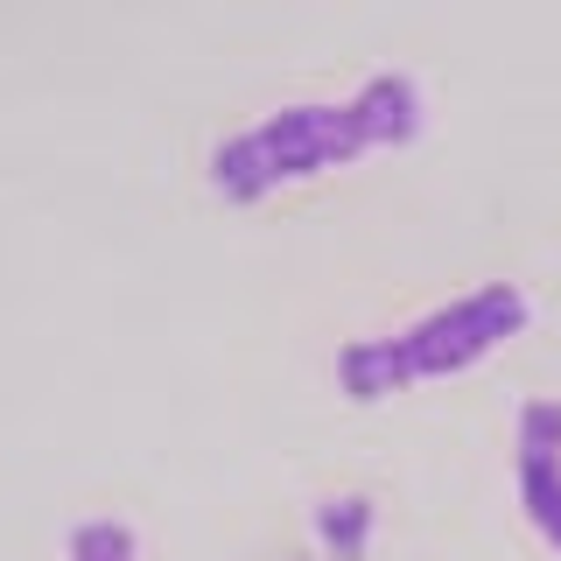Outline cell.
I'll use <instances>...</instances> for the list:
<instances>
[{"label":"cell","instance_id":"cell-3","mask_svg":"<svg viewBox=\"0 0 561 561\" xmlns=\"http://www.w3.org/2000/svg\"><path fill=\"white\" fill-rule=\"evenodd\" d=\"M373 519H379V505L358 499V491H344V499L316 505V540H323L337 561H358L365 548H373Z\"/></svg>","mask_w":561,"mask_h":561},{"label":"cell","instance_id":"cell-6","mask_svg":"<svg viewBox=\"0 0 561 561\" xmlns=\"http://www.w3.org/2000/svg\"><path fill=\"white\" fill-rule=\"evenodd\" d=\"M519 456H561V400H526L519 408Z\"/></svg>","mask_w":561,"mask_h":561},{"label":"cell","instance_id":"cell-1","mask_svg":"<svg viewBox=\"0 0 561 561\" xmlns=\"http://www.w3.org/2000/svg\"><path fill=\"white\" fill-rule=\"evenodd\" d=\"M421 113H428V105H421V84L408 70H379V78H365L351 99L280 105L260 127L218 140V154H210V190H218L225 204H260L280 183L344 169L373 148H408L421 134Z\"/></svg>","mask_w":561,"mask_h":561},{"label":"cell","instance_id":"cell-4","mask_svg":"<svg viewBox=\"0 0 561 561\" xmlns=\"http://www.w3.org/2000/svg\"><path fill=\"white\" fill-rule=\"evenodd\" d=\"M519 505L534 534L561 554V456H519Z\"/></svg>","mask_w":561,"mask_h":561},{"label":"cell","instance_id":"cell-2","mask_svg":"<svg viewBox=\"0 0 561 561\" xmlns=\"http://www.w3.org/2000/svg\"><path fill=\"white\" fill-rule=\"evenodd\" d=\"M526 288L513 280H484V288L456 295V302L428 309L421 323L393 330V337H358L337 351V386L351 400H386L414 379H449L463 365H478L484 351H499L505 337L526 330Z\"/></svg>","mask_w":561,"mask_h":561},{"label":"cell","instance_id":"cell-5","mask_svg":"<svg viewBox=\"0 0 561 561\" xmlns=\"http://www.w3.org/2000/svg\"><path fill=\"white\" fill-rule=\"evenodd\" d=\"M70 561H134V526L127 519H84L70 534Z\"/></svg>","mask_w":561,"mask_h":561}]
</instances>
